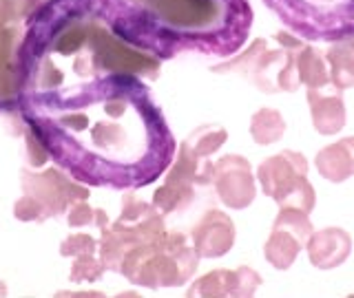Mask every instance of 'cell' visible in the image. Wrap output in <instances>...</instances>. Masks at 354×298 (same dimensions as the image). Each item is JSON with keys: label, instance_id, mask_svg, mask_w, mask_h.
Returning <instances> with one entry per match:
<instances>
[{"label": "cell", "instance_id": "6", "mask_svg": "<svg viewBox=\"0 0 354 298\" xmlns=\"http://www.w3.org/2000/svg\"><path fill=\"white\" fill-rule=\"evenodd\" d=\"M191 239L199 259H219L235 243V223L221 210H208L193 228Z\"/></svg>", "mask_w": 354, "mask_h": 298}, {"label": "cell", "instance_id": "3", "mask_svg": "<svg viewBox=\"0 0 354 298\" xmlns=\"http://www.w3.org/2000/svg\"><path fill=\"white\" fill-rule=\"evenodd\" d=\"M310 235H313V223H310L308 212L297 208H281L263 246L266 261L274 270H288L299 257V252L306 248Z\"/></svg>", "mask_w": 354, "mask_h": 298}, {"label": "cell", "instance_id": "2", "mask_svg": "<svg viewBox=\"0 0 354 298\" xmlns=\"http://www.w3.org/2000/svg\"><path fill=\"white\" fill-rule=\"evenodd\" d=\"M257 179L261 190L274 199L279 208H297L313 212L317 195L308 181V159L301 152L281 150L259 163Z\"/></svg>", "mask_w": 354, "mask_h": 298}, {"label": "cell", "instance_id": "17", "mask_svg": "<svg viewBox=\"0 0 354 298\" xmlns=\"http://www.w3.org/2000/svg\"><path fill=\"white\" fill-rule=\"evenodd\" d=\"M66 221H69L71 228H84V226H91V223H97V226H106V212L102 210H93L91 206L84 203V199L80 201H73L69 206V215H66Z\"/></svg>", "mask_w": 354, "mask_h": 298}, {"label": "cell", "instance_id": "14", "mask_svg": "<svg viewBox=\"0 0 354 298\" xmlns=\"http://www.w3.org/2000/svg\"><path fill=\"white\" fill-rule=\"evenodd\" d=\"M195 197V186L186 183L173 177H166V181L158 188L153 197V203L162 212H175V210H186Z\"/></svg>", "mask_w": 354, "mask_h": 298}, {"label": "cell", "instance_id": "13", "mask_svg": "<svg viewBox=\"0 0 354 298\" xmlns=\"http://www.w3.org/2000/svg\"><path fill=\"white\" fill-rule=\"evenodd\" d=\"M295 64H297L299 82H304L308 88L330 84L328 64L319 55L317 49H313V47H299V51L295 53Z\"/></svg>", "mask_w": 354, "mask_h": 298}, {"label": "cell", "instance_id": "16", "mask_svg": "<svg viewBox=\"0 0 354 298\" xmlns=\"http://www.w3.org/2000/svg\"><path fill=\"white\" fill-rule=\"evenodd\" d=\"M330 82L337 88L354 86V47L352 44H337L328 51Z\"/></svg>", "mask_w": 354, "mask_h": 298}, {"label": "cell", "instance_id": "7", "mask_svg": "<svg viewBox=\"0 0 354 298\" xmlns=\"http://www.w3.org/2000/svg\"><path fill=\"white\" fill-rule=\"evenodd\" d=\"M261 285V276L252 268L215 270L197 279L188 296H252Z\"/></svg>", "mask_w": 354, "mask_h": 298}, {"label": "cell", "instance_id": "20", "mask_svg": "<svg viewBox=\"0 0 354 298\" xmlns=\"http://www.w3.org/2000/svg\"><path fill=\"white\" fill-rule=\"evenodd\" d=\"M36 3L38 0H3L0 11H5L7 16H20V14H25V11H29Z\"/></svg>", "mask_w": 354, "mask_h": 298}, {"label": "cell", "instance_id": "8", "mask_svg": "<svg viewBox=\"0 0 354 298\" xmlns=\"http://www.w3.org/2000/svg\"><path fill=\"white\" fill-rule=\"evenodd\" d=\"M308 104L313 126L321 135H335L346 126V104H343L341 88L332 82L308 88Z\"/></svg>", "mask_w": 354, "mask_h": 298}, {"label": "cell", "instance_id": "1", "mask_svg": "<svg viewBox=\"0 0 354 298\" xmlns=\"http://www.w3.org/2000/svg\"><path fill=\"white\" fill-rule=\"evenodd\" d=\"M197 252L180 232H162L133 248L120 272L138 285L175 287L184 285L197 268Z\"/></svg>", "mask_w": 354, "mask_h": 298}, {"label": "cell", "instance_id": "5", "mask_svg": "<svg viewBox=\"0 0 354 298\" xmlns=\"http://www.w3.org/2000/svg\"><path fill=\"white\" fill-rule=\"evenodd\" d=\"M25 186V195L33 199V203L38 206L42 219L51 215L62 212L64 208H69L73 201L88 197V190L82 186H77L69 179H64L60 172L47 170L42 175H25L22 179Z\"/></svg>", "mask_w": 354, "mask_h": 298}, {"label": "cell", "instance_id": "9", "mask_svg": "<svg viewBox=\"0 0 354 298\" xmlns=\"http://www.w3.org/2000/svg\"><path fill=\"white\" fill-rule=\"evenodd\" d=\"M308 259L319 270H332L346 263L352 252V237L341 228H324L313 232L306 243Z\"/></svg>", "mask_w": 354, "mask_h": 298}, {"label": "cell", "instance_id": "18", "mask_svg": "<svg viewBox=\"0 0 354 298\" xmlns=\"http://www.w3.org/2000/svg\"><path fill=\"white\" fill-rule=\"evenodd\" d=\"M104 274V263L97 261L93 254H82L75 257L73 270H71V281L84 283V281H97Z\"/></svg>", "mask_w": 354, "mask_h": 298}, {"label": "cell", "instance_id": "4", "mask_svg": "<svg viewBox=\"0 0 354 298\" xmlns=\"http://www.w3.org/2000/svg\"><path fill=\"white\" fill-rule=\"evenodd\" d=\"M210 183L221 203L232 210H243L254 201L257 183H254L250 161L241 155H224L210 168Z\"/></svg>", "mask_w": 354, "mask_h": 298}, {"label": "cell", "instance_id": "15", "mask_svg": "<svg viewBox=\"0 0 354 298\" xmlns=\"http://www.w3.org/2000/svg\"><path fill=\"white\" fill-rule=\"evenodd\" d=\"M286 119L277 108H259L250 119V135L259 146H268L283 137Z\"/></svg>", "mask_w": 354, "mask_h": 298}, {"label": "cell", "instance_id": "10", "mask_svg": "<svg viewBox=\"0 0 354 298\" xmlns=\"http://www.w3.org/2000/svg\"><path fill=\"white\" fill-rule=\"evenodd\" d=\"M317 170L328 181L341 183L354 175V137H343L337 143L317 152Z\"/></svg>", "mask_w": 354, "mask_h": 298}, {"label": "cell", "instance_id": "21", "mask_svg": "<svg viewBox=\"0 0 354 298\" xmlns=\"http://www.w3.org/2000/svg\"><path fill=\"white\" fill-rule=\"evenodd\" d=\"M9 40H11V36L5 31L3 22H0V66L5 64L7 55H9Z\"/></svg>", "mask_w": 354, "mask_h": 298}, {"label": "cell", "instance_id": "12", "mask_svg": "<svg viewBox=\"0 0 354 298\" xmlns=\"http://www.w3.org/2000/svg\"><path fill=\"white\" fill-rule=\"evenodd\" d=\"M226 137H228V132H226L224 126H219V124H204V126L195 128L191 135H188L182 141L180 148H184L186 152L195 155L197 159H206L208 155L217 152L221 146H224Z\"/></svg>", "mask_w": 354, "mask_h": 298}, {"label": "cell", "instance_id": "11", "mask_svg": "<svg viewBox=\"0 0 354 298\" xmlns=\"http://www.w3.org/2000/svg\"><path fill=\"white\" fill-rule=\"evenodd\" d=\"M160 14L175 25H202L213 14L210 0H153Z\"/></svg>", "mask_w": 354, "mask_h": 298}, {"label": "cell", "instance_id": "22", "mask_svg": "<svg viewBox=\"0 0 354 298\" xmlns=\"http://www.w3.org/2000/svg\"><path fill=\"white\" fill-rule=\"evenodd\" d=\"M350 44H352V47H354V42H350Z\"/></svg>", "mask_w": 354, "mask_h": 298}, {"label": "cell", "instance_id": "19", "mask_svg": "<svg viewBox=\"0 0 354 298\" xmlns=\"http://www.w3.org/2000/svg\"><path fill=\"white\" fill-rule=\"evenodd\" d=\"M97 243L88 235H71L62 241L60 254L62 257H82V254H95Z\"/></svg>", "mask_w": 354, "mask_h": 298}]
</instances>
